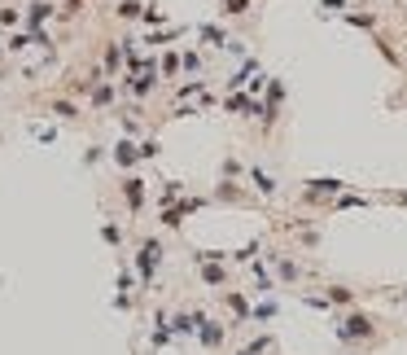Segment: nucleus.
I'll return each instance as SVG.
<instances>
[{"mask_svg": "<svg viewBox=\"0 0 407 355\" xmlns=\"http://www.w3.org/2000/svg\"><path fill=\"white\" fill-rule=\"evenodd\" d=\"M197 342H201L206 351H219V347H223V325H219V321H210V316H206V321L197 325Z\"/></svg>", "mask_w": 407, "mask_h": 355, "instance_id": "6", "label": "nucleus"}, {"mask_svg": "<svg viewBox=\"0 0 407 355\" xmlns=\"http://www.w3.org/2000/svg\"><path fill=\"white\" fill-rule=\"evenodd\" d=\"M140 14H145V0H118V5H114L118 22H140Z\"/></svg>", "mask_w": 407, "mask_h": 355, "instance_id": "9", "label": "nucleus"}, {"mask_svg": "<svg viewBox=\"0 0 407 355\" xmlns=\"http://www.w3.org/2000/svg\"><path fill=\"white\" fill-rule=\"evenodd\" d=\"M197 35H201V44H210V49H223V44H228V35L214 27V22H201V27H197Z\"/></svg>", "mask_w": 407, "mask_h": 355, "instance_id": "11", "label": "nucleus"}, {"mask_svg": "<svg viewBox=\"0 0 407 355\" xmlns=\"http://www.w3.org/2000/svg\"><path fill=\"white\" fill-rule=\"evenodd\" d=\"M166 342H171V321H166V312H158V316H153V334H149V347H153V351H162Z\"/></svg>", "mask_w": 407, "mask_h": 355, "instance_id": "8", "label": "nucleus"}, {"mask_svg": "<svg viewBox=\"0 0 407 355\" xmlns=\"http://www.w3.org/2000/svg\"><path fill=\"white\" fill-rule=\"evenodd\" d=\"M101 237L110 246H118V241H123V228H118V224H101Z\"/></svg>", "mask_w": 407, "mask_h": 355, "instance_id": "21", "label": "nucleus"}, {"mask_svg": "<svg viewBox=\"0 0 407 355\" xmlns=\"http://www.w3.org/2000/svg\"><path fill=\"white\" fill-rule=\"evenodd\" d=\"M241 355H245V351H241Z\"/></svg>", "mask_w": 407, "mask_h": 355, "instance_id": "24", "label": "nucleus"}, {"mask_svg": "<svg viewBox=\"0 0 407 355\" xmlns=\"http://www.w3.org/2000/svg\"><path fill=\"white\" fill-rule=\"evenodd\" d=\"M250 175H254V184H258V193H263V197H272V193H276V180H272L267 171H258V167H254Z\"/></svg>", "mask_w": 407, "mask_h": 355, "instance_id": "16", "label": "nucleus"}, {"mask_svg": "<svg viewBox=\"0 0 407 355\" xmlns=\"http://www.w3.org/2000/svg\"><path fill=\"white\" fill-rule=\"evenodd\" d=\"M118 197H123V206L131 215H140V211H145V180H140V175H123V180H118Z\"/></svg>", "mask_w": 407, "mask_h": 355, "instance_id": "2", "label": "nucleus"}, {"mask_svg": "<svg viewBox=\"0 0 407 355\" xmlns=\"http://www.w3.org/2000/svg\"><path fill=\"white\" fill-rule=\"evenodd\" d=\"M162 241L158 237H140L136 241V281H140V290H149L153 286V272L162 268Z\"/></svg>", "mask_w": 407, "mask_h": 355, "instance_id": "1", "label": "nucleus"}, {"mask_svg": "<svg viewBox=\"0 0 407 355\" xmlns=\"http://www.w3.org/2000/svg\"><path fill=\"white\" fill-rule=\"evenodd\" d=\"M140 22H145V27H162V22H166V14H162L158 5H145V14H140Z\"/></svg>", "mask_w": 407, "mask_h": 355, "instance_id": "18", "label": "nucleus"}, {"mask_svg": "<svg viewBox=\"0 0 407 355\" xmlns=\"http://www.w3.org/2000/svg\"><path fill=\"white\" fill-rule=\"evenodd\" d=\"M351 299H355V294L346 290V286H333V290H329V303H351Z\"/></svg>", "mask_w": 407, "mask_h": 355, "instance_id": "22", "label": "nucleus"}, {"mask_svg": "<svg viewBox=\"0 0 407 355\" xmlns=\"http://www.w3.org/2000/svg\"><path fill=\"white\" fill-rule=\"evenodd\" d=\"M179 53H162V62H158V79H179Z\"/></svg>", "mask_w": 407, "mask_h": 355, "instance_id": "12", "label": "nucleus"}, {"mask_svg": "<svg viewBox=\"0 0 407 355\" xmlns=\"http://www.w3.org/2000/svg\"><path fill=\"white\" fill-rule=\"evenodd\" d=\"M53 105V114H62V118H79V105L75 101H62V97H57V101H49Z\"/></svg>", "mask_w": 407, "mask_h": 355, "instance_id": "19", "label": "nucleus"}, {"mask_svg": "<svg viewBox=\"0 0 407 355\" xmlns=\"http://www.w3.org/2000/svg\"><path fill=\"white\" fill-rule=\"evenodd\" d=\"M5 49H9V53H27V49H35V35H31V31H14Z\"/></svg>", "mask_w": 407, "mask_h": 355, "instance_id": "13", "label": "nucleus"}, {"mask_svg": "<svg viewBox=\"0 0 407 355\" xmlns=\"http://www.w3.org/2000/svg\"><path fill=\"white\" fill-rule=\"evenodd\" d=\"M206 321L201 312H175L171 316V338H197V325Z\"/></svg>", "mask_w": 407, "mask_h": 355, "instance_id": "4", "label": "nucleus"}, {"mask_svg": "<svg viewBox=\"0 0 407 355\" xmlns=\"http://www.w3.org/2000/svg\"><path fill=\"white\" fill-rule=\"evenodd\" d=\"M114 162H118L123 171H131V167L140 162V149H136V140H131V136H123V140L114 145Z\"/></svg>", "mask_w": 407, "mask_h": 355, "instance_id": "7", "label": "nucleus"}, {"mask_svg": "<svg viewBox=\"0 0 407 355\" xmlns=\"http://www.w3.org/2000/svg\"><path fill=\"white\" fill-rule=\"evenodd\" d=\"M223 303L232 307V316H236V321H250V303L241 299V294H223Z\"/></svg>", "mask_w": 407, "mask_h": 355, "instance_id": "15", "label": "nucleus"}, {"mask_svg": "<svg viewBox=\"0 0 407 355\" xmlns=\"http://www.w3.org/2000/svg\"><path fill=\"white\" fill-rule=\"evenodd\" d=\"M0 57H5V53H0Z\"/></svg>", "mask_w": 407, "mask_h": 355, "instance_id": "23", "label": "nucleus"}, {"mask_svg": "<svg viewBox=\"0 0 407 355\" xmlns=\"http://www.w3.org/2000/svg\"><path fill=\"white\" fill-rule=\"evenodd\" d=\"M272 316H276V303H258V307H250V321H272Z\"/></svg>", "mask_w": 407, "mask_h": 355, "instance_id": "17", "label": "nucleus"}, {"mask_svg": "<svg viewBox=\"0 0 407 355\" xmlns=\"http://www.w3.org/2000/svg\"><path fill=\"white\" fill-rule=\"evenodd\" d=\"M245 9H250V0H223V14L228 18H241Z\"/></svg>", "mask_w": 407, "mask_h": 355, "instance_id": "20", "label": "nucleus"}, {"mask_svg": "<svg viewBox=\"0 0 407 355\" xmlns=\"http://www.w3.org/2000/svg\"><path fill=\"white\" fill-rule=\"evenodd\" d=\"M338 338H342V342H355V338H373V321H368V316H346V321L338 325Z\"/></svg>", "mask_w": 407, "mask_h": 355, "instance_id": "3", "label": "nucleus"}, {"mask_svg": "<svg viewBox=\"0 0 407 355\" xmlns=\"http://www.w3.org/2000/svg\"><path fill=\"white\" fill-rule=\"evenodd\" d=\"M14 27H22V9L0 5V31H14Z\"/></svg>", "mask_w": 407, "mask_h": 355, "instance_id": "14", "label": "nucleus"}, {"mask_svg": "<svg viewBox=\"0 0 407 355\" xmlns=\"http://www.w3.org/2000/svg\"><path fill=\"white\" fill-rule=\"evenodd\" d=\"M53 14H57V5H49V0H31V9L22 14V22H27V31H40Z\"/></svg>", "mask_w": 407, "mask_h": 355, "instance_id": "5", "label": "nucleus"}, {"mask_svg": "<svg viewBox=\"0 0 407 355\" xmlns=\"http://www.w3.org/2000/svg\"><path fill=\"white\" fill-rule=\"evenodd\" d=\"M114 101H118V88L114 84H97V88H92V110H110Z\"/></svg>", "mask_w": 407, "mask_h": 355, "instance_id": "10", "label": "nucleus"}]
</instances>
